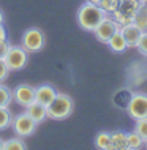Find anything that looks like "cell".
<instances>
[{"label": "cell", "instance_id": "cell-23", "mask_svg": "<svg viewBox=\"0 0 147 150\" xmlns=\"http://www.w3.org/2000/svg\"><path fill=\"white\" fill-rule=\"evenodd\" d=\"M134 131H136L138 134H139L142 139H144V142H146V141H147V117L136 120V127H134Z\"/></svg>", "mask_w": 147, "mask_h": 150}, {"label": "cell", "instance_id": "cell-12", "mask_svg": "<svg viewBox=\"0 0 147 150\" xmlns=\"http://www.w3.org/2000/svg\"><path fill=\"white\" fill-rule=\"evenodd\" d=\"M27 109V114L33 119L36 123H43L44 120L48 119V108L44 106V104H41V103H38V101H33L32 104H28V106L26 108Z\"/></svg>", "mask_w": 147, "mask_h": 150}, {"label": "cell", "instance_id": "cell-15", "mask_svg": "<svg viewBox=\"0 0 147 150\" xmlns=\"http://www.w3.org/2000/svg\"><path fill=\"white\" fill-rule=\"evenodd\" d=\"M133 24H136L139 29L147 30V2H142L141 6L138 8V11L133 16Z\"/></svg>", "mask_w": 147, "mask_h": 150}, {"label": "cell", "instance_id": "cell-20", "mask_svg": "<svg viewBox=\"0 0 147 150\" xmlns=\"http://www.w3.org/2000/svg\"><path fill=\"white\" fill-rule=\"evenodd\" d=\"M142 145H144V139H142L136 131L126 133V147L128 149L136 150V149H141Z\"/></svg>", "mask_w": 147, "mask_h": 150}, {"label": "cell", "instance_id": "cell-1", "mask_svg": "<svg viewBox=\"0 0 147 150\" xmlns=\"http://www.w3.org/2000/svg\"><path fill=\"white\" fill-rule=\"evenodd\" d=\"M106 16L108 14L104 13L100 5H95V3H90V2H84L79 6V10H77L76 19H77V24H79L81 29H84L87 32H93L97 29V25L103 21Z\"/></svg>", "mask_w": 147, "mask_h": 150}, {"label": "cell", "instance_id": "cell-2", "mask_svg": "<svg viewBox=\"0 0 147 150\" xmlns=\"http://www.w3.org/2000/svg\"><path fill=\"white\" fill-rule=\"evenodd\" d=\"M73 109H75V101H73L71 96L67 95V93L57 92L55 98L48 106V119H52V120L68 119L71 115Z\"/></svg>", "mask_w": 147, "mask_h": 150}, {"label": "cell", "instance_id": "cell-31", "mask_svg": "<svg viewBox=\"0 0 147 150\" xmlns=\"http://www.w3.org/2000/svg\"><path fill=\"white\" fill-rule=\"evenodd\" d=\"M144 144H146V147H147V141H146V142H144Z\"/></svg>", "mask_w": 147, "mask_h": 150}, {"label": "cell", "instance_id": "cell-8", "mask_svg": "<svg viewBox=\"0 0 147 150\" xmlns=\"http://www.w3.org/2000/svg\"><path fill=\"white\" fill-rule=\"evenodd\" d=\"M117 30H120V25L116 22V19L114 18H109V16H106V18L101 21L100 24L97 25V29L93 30V33H95L97 40L101 43H108L109 38L116 33Z\"/></svg>", "mask_w": 147, "mask_h": 150}, {"label": "cell", "instance_id": "cell-17", "mask_svg": "<svg viewBox=\"0 0 147 150\" xmlns=\"http://www.w3.org/2000/svg\"><path fill=\"white\" fill-rule=\"evenodd\" d=\"M26 149H27V144L24 141V137L21 136L10 137L3 142V150H26Z\"/></svg>", "mask_w": 147, "mask_h": 150}, {"label": "cell", "instance_id": "cell-6", "mask_svg": "<svg viewBox=\"0 0 147 150\" xmlns=\"http://www.w3.org/2000/svg\"><path fill=\"white\" fill-rule=\"evenodd\" d=\"M3 60H5L6 67L10 68V71H19L28 62V52L22 46H13L11 44Z\"/></svg>", "mask_w": 147, "mask_h": 150}, {"label": "cell", "instance_id": "cell-22", "mask_svg": "<svg viewBox=\"0 0 147 150\" xmlns=\"http://www.w3.org/2000/svg\"><path fill=\"white\" fill-rule=\"evenodd\" d=\"M119 2L120 0H101L98 5L103 8V11L106 14H112L117 10V6H119Z\"/></svg>", "mask_w": 147, "mask_h": 150}, {"label": "cell", "instance_id": "cell-9", "mask_svg": "<svg viewBox=\"0 0 147 150\" xmlns=\"http://www.w3.org/2000/svg\"><path fill=\"white\" fill-rule=\"evenodd\" d=\"M13 101L22 108H27L35 101V87L30 84H19L13 90Z\"/></svg>", "mask_w": 147, "mask_h": 150}, {"label": "cell", "instance_id": "cell-13", "mask_svg": "<svg viewBox=\"0 0 147 150\" xmlns=\"http://www.w3.org/2000/svg\"><path fill=\"white\" fill-rule=\"evenodd\" d=\"M106 44L109 46V49H111L112 52H125V49L128 47L126 40L124 38V35H122L120 30H117L116 33L109 38V41L106 43Z\"/></svg>", "mask_w": 147, "mask_h": 150}, {"label": "cell", "instance_id": "cell-16", "mask_svg": "<svg viewBox=\"0 0 147 150\" xmlns=\"http://www.w3.org/2000/svg\"><path fill=\"white\" fill-rule=\"evenodd\" d=\"M111 149L112 150H125L126 147V133L125 131H112L111 133Z\"/></svg>", "mask_w": 147, "mask_h": 150}, {"label": "cell", "instance_id": "cell-25", "mask_svg": "<svg viewBox=\"0 0 147 150\" xmlns=\"http://www.w3.org/2000/svg\"><path fill=\"white\" fill-rule=\"evenodd\" d=\"M8 74H10V68L6 67L5 60L0 59V82H3V81H6Z\"/></svg>", "mask_w": 147, "mask_h": 150}, {"label": "cell", "instance_id": "cell-29", "mask_svg": "<svg viewBox=\"0 0 147 150\" xmlns=\"http://www.w3.org/2000/svg\"><path fill=\"white\" fill-rule=\"evenodd\" d=\"M85 2H90V3H95V5H98V3L101 2V0H85Z\"/></svg>", "mask_w": 147, "mask_h": 150}, {"label": "cell", "instance_id": "cell-24", "mask_svg": "<svg viewBox=\"0 0 147 150\" xmlns=\"http://www.w3.org/2000/svg\"><path fill=\"white\" fill-rule=\"evenodd\" d=\"M136 49L141 52L144 57H147V30L142 33L141 36V40H139V43H138V46H136Z\"/></svg>", "mask_w": 147, "mask_h": 150}, {"label": "cell", "instance_id": "cell-3", "mask_svg": "<svg viewBox=\"0 0 147 150\" xmlns=\"http://www.w3.org/2000/svg\"><path fill=\"white\" fill-rule=\"evenodd\" d=\"M46 44V35L38 27H30L22 33L21 46L27 52H40Z\"/></svg>", "mask_w": 147, "mask_h": 150}, {"label": "cell", "instance_id": "cell-19", "mask_svg": "<svg viewBox=\"0 0 147 150\" xmlns=\"http://www.w3.org/2000/svg\"><path fill=\"white\" fill-rule=\"evenodd\" d=\"M95 145L100 150H109L111 149V133L100 131L95 137Z\"/></svg>", "mask_w": 147, "mask_h": 150}, {"label": "cell", "instance_id": "cell-10", "mask_svg": "<svg viewBox=\"0 0 147 150\" xmlns=\"http://www.w3.org/2000/svg\"><path fill=\"white\" fill-rule=\"evenodd\" d=\"M120 32L122 35H124V38L126 40V44H128V47H136L138 43H139L142 33H144V30L139 29V27L136 25V24H126V25L120 27Z\"/></svg>", "mask_w": 147, "mask_h": 150}, {"label": "cell", "instance_id": "cell-21", "mask_svg": "<svg viewBox=\"0 0 147 150\" xmlns=\"http://www.w3.org/2000/svg\"><path fill=\"white\" fill-rule=\"evenodd\" d=\"M11 122H13V114H11L10 108H0V131L10 128Z\"/></svg>", "mask_w": 147, "mask_h": 150}, {"label": "cell", "instance_id": "cell-32", "mask_svg": "<svg viewBox=\"0 0 147 150\" xmlns=\"http://www.w3.org/2000/svg\"><path fill=\"white\" fill-rule=\"evenodd\" d=\"M141 2H147V0H141Z\"/></svg>", "mask_w": 147, "mask_h": 150}, {"label": "cell", "instance_id": "cell-14", "mask_svg": "<svg viewBox=\"0 0 147 150\" xmlns=\"http://www.w3.org/2000/svg\"><path fill=\"white\" fill-rule=\"evenodd\" d=\"M133 93L128 90V88H122V90H117L112 96V101L117 108H122V109H126L130 104V100H131Z\"/></svg>", "mask_w": 147, "mask_h": 150}, {"label": "cell", "instance_id": "cell-4", "mask_svg": "<svg viewBox=\"0 0 147 150\" xmlns=\"http://www.w3.org/2000/svg\"><path fill=\"white\" fill-rule=\"evenodd\" d=\"M141 0H120L117 10L112 13V18L120 27L126 25V24L133 22V16L141 6Z\"/></svg>", "mask_w": 147, "mask_h": 150}, {"label": "cell", "instance_id": "cell-27", "mask_svg": "<svg viewBox=\"0 0 147 150\" xmlns=\"http://www.w3.org/2000/svg\"><path fill=\"white\" fill-rule=\"evenodd\" d=\"M8 38V32H6V27L3 24H0V40H5Z\"/></svg>", "mask_w": 147, "mask_h": 150}, {"label": "cell", "instance_id": "cell-11", "mask_svg": "<svg viewBox=\"0 0 147 150\" xmlns=\"http://www.w3.org/2000/svg\"><path fill=\"white\" fill-rule=\"evenodd\" d=\"M57 90L55 87H52L51 84H41V86L35 87V101L44 104V106H49L52 103V100L55 98Z\"/></svg>", "mask_w": 147, "mask_h": 150}, {"label": "cell", "instance_id": "cell-30", "mask_svg": "<svg viewBox=\"0 0 147 150\" xmlns=\"http://www.w3.org/2000/svg\"><path fill=\"white\" fill-rule=\"evenodd\" d=\"M3 142H5V141H3L2 137H0V150H3Z\"/></svg>", "mask_w": 147, "mask_h": 150}, {"label": "cell", "instance_id": "cell-18", "mask_svg": "<svg viewBox=\"0 0 147 150\" xmlns=\"http://www.w3.org/2000/svg\"><path fill=\"white\" fill-rule=\"evenodd\" d=\"M11 103H13V90L0 82V108H10Z\"/></svg>", "mask_w": 147, "mask_h": 150}, {"label": "cell", "instance_id": "cell-7", "mask_svg": "<svg viewBox=\"0 0 147 150\" xmlns=\"http://www.w3.org/2000/svg\"><path fill=\"white\" fill-rule=\"evenodd\" d=\"M126 112L133 120H139L147 117V93H142V92L133 93L130 104L126 108Z\"/></svg>", "mask_w": 147, "mask_h": 150}, {"label": "cell", "instance_id": "cell-28", "mask_svg": "<svg viewBox=\"0 0 147 150\" xmlns=\"http://www.w3.org/2000/svg\"><path fill=\"white\" fill-rule=\"evenodd\" d=\"M3 21H5V14H3V11L0 10V24H3Z\"/></svg>", "mask_w": 147, "mask_h": 150}, {"label": "cell", "instance_id": "cell-5", "mask_svg": "<svg viewBox=\"0 0 147 150\" xmlns=\"http://www.w3.org/2000/svg\"><path fill=\"white\" fill-rule=\"evenodd\" d=\"M38 123L32 119L27 112H21L18 115H13V122H11V128H13L16 136L21 137H28L36 131Z\"/></svg>", "mask_w": 147, "mask_h": 150}, {"label": "cell", "instance_id": "cell-26", "mask_svg": "<svg viewBox=\"0 0 147 150\" xmlns=\"http://www.w3.org/2000/svg\"><path fill=\"white\" fill-rule=\"evenodd\" d=\"M10 41L5 38V40H0V59H3L6 55V52H8V49H10Z\"/></svg>", "mask_w": 147, "mask_h": 150}]
</instances>
